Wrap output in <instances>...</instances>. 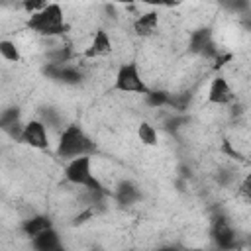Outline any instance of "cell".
Listing matches in <instances>:
<instances>
[{"label":"cell","mask_w":251,"mask_h":251,"mask_svg":"<svg viewBox=\"0 0 251 251\" xmlns=\"http://www.w3.org/2000/svg\"><path fill=\"white\" fill-rule=\"evenodd\" d=\"M94 149L92 141L84 135V131L78 127V126H69L61 139H59V147H57V153L61 157H84L88 155L90 151Z\"/></svg>","instance_id":"obj_1"},{"label":"cell","mask_w":251,"mask_h":251,"mask_svg":"<svg viewBox=\"0 0 251 251\" xmlns=\"http://www.w3.org/2000/svg\"><path fill=\"white\" fill-rule=\"evenodd\" d=\"M29 27L39 31V33H45V35H53V33H61L65 29L63 25V12L57 4H47L41 12H35L31 14V20H29Z\"/></svg>","instance_id":"obj_2"},{"label":"cell","mask_w":251,"mask_h":251,"mask_svg":"<svg viewBox=\"0 0 251 251\" xmlns=\"http://www.w3.org/2000/svg\"><path fill=\"white\" fill-rule=\"evenodd\" d=\"M65 176H67V180H71L73 184H82V186H88L90 190H100L98 180L92 176V171H90V157H88V155L73 159V161L67 165V169H65Z\"/></svg>","instance_id":"obj_3"},{"label":"cell","mask_w":251,"mask_h":251,"mask_svg":"<svg viewBox=\"0 0 251 251\" xmlns=\"http://www.w3.org/2000/svg\"><path fill=\"white\" fill-rule=\"evenodd\" d=\"M116 88L122 90V92H143L145 96L151 92L147 88V84L141 80L137 65H133V63H127V65L120 67L118 76H116Z\"/></svg>","instance_id":"obj_4"},{"label":"cell","mask_w":251,"mask_h":251,"mask_svg":"<svg viewBox=\"0 0 251 251\" xmlns=\"http://www.w3.org/2000/svg\"><path fill=\"white\" fill-rule=\"evenodd\" d=\"M20 139L31 147H37V149H43L47 147V133H45V126L41 122H29L24 129H22V135Z\"/></svg>","instance_id":"obj_5"},{"label":"cell","mask_w":251,"mask_h":251,"mask_svg":"<svg viewBox=\"0 0 251 251\" xmlns=\"http://www.w3.org/2000/svg\"><path fill=\"white\" fill-rule=\"evenodd\" d=\"M212 235H214L216 243L220 245V249H231V247L235 245L233 229L229 227V224L226 222V218H216V220H214Z\"/></svg>","instance_id":"obj_6"},{"label":"cell","mask_w":251,"mask_h":251,"mask_svg":"<svg viewBox=\"0 0 251 251\" xmlns=\"http://www.w3.org/2000/svg\"><path fill=\"white\" fill-rule=\"evenodd\" d=\"M33 247H35V251H65L61 247V241H59V235L55 229H47V231L35 235Z\"/></svg>","instance_id":"obj_7"},{"label":"cell","mask_w":251,"mask_h":251,"mask_svg":"<svg viewBox=\"0 0 251 251\" xmlns=\"http://www.w3.org/2000/svg\"><path fill=\"white\" fill-rule=\"evenodd\" d=\"M208 100L214 102V104H226V102L231 100V90H229L226 78L218 76V78L212 80V84H210V92H208Z\"/></svg>","instance_id":"obj_8"},{"label":"cell","mask_w":251,"mask_h":251,"mask_svg":"<svg viewBox=\"0 0 251 251\" xmlns=\"http://www.w3.org/2000/svg\"><path fill=\"white\" fill-rule=\"evenodd\" d=\"M22 229H24V233H25V235L35 237V235H39V233H43V231L51 229V222H49L45 216H33V218H29V220H25V222H24Z\"/></svg>","instance_id":"obj_9"},{"label":"cell","mask_w":251,"mask_h":251,"mask_svg":"<svg viewBox=\"0 0 251 251\" xmlns=\"http://www.w3.org/2000/svg\"><path fill=\"white\" fill-rule=\"evenodd\" d=\"M112 49V45H110V39H108V35H106V31H96V35H94V41H92V45H90V49L86 51V55L88 57H92V55H102V53H108Z\"/></svg>","instance_id":"obj_10"},{"label":"cell","mask_w":251,"mask_h":251,"mask_svg":"<svg viewBox=\"0 0 251 251\" xmlns=\"http://www.w3.org/2000/svg\"><path fill=\"white\" fill-rule=\"evenodd\" d=\"M210 29H198L190 37V49L194 53H204L210 47Z\"/></svg>","instance_id":"obj_11"},{"label":"cell","mask_w":251,"mask_h":251,"mask_svg":"<svg viewBox=\"0 0 251 251\" xmlns=\"http://www.w3.org/2000/svg\"><path fill=\"white\" fill-rule=\"evenodd\" d=\"M133 27H135V31H137L139 35H149V33H153L155 27H157V14H145V16H141V18H137L135 24H133Z\"/></svg>","instance_id":"obj_12"},{"label":"cell","mask_w":251,"mask_h":251,"mask_svg":"<svg viewBox=\"0 0 251 251\" xmlns=\"http://www.w3.org/2000/svg\"><path fill=\"white\" fill-rule=\"evenodd\" d=\"M137 133H139V139H141L143 143H147V145L157 143V133H155V129H153L149 124H145V122H143V124L139 126Z\"/></svg>","instance_id":"obj_13"},{"label":"cell","mask_w":251,"mask_h":251,"mask_svg":"<svg viewBox=\"0 0 251 251\" xmlns=\"http://www.w3.org/2000/svg\"><path fill=\"white\" fill-rule=\"evenodd\" d=\"M0 53H2V57L4 59H8V61H18L20 59V53H18V49H16V45L12 43V41H0Z\"/></svg>","instance_id":"obj_14"},{"label":"cell","mask_w":251,"mask_h":251,"mask_svg":"<svg viewBox=\"0 0 251 251\" xmlns=\"http://www.w3.org/2000/svg\"><path fill=\"white\" fill-rule=\"evenodd\" d=\"M57 78H61V80H65V82H78L80 80V73H76L75 69H57L55 73H53Z\"/></svg>","instance_id":"obj_15"},{"label":"cell","mask_w":251,"mask_h":251,"mask_svg":"<svg viewBox=\"0 0 251 251\" xmlns=\"http://www.w3.org/2000/svg\"><path fill=\"white\" fill-rule=\"evenodd\" d=\"M118 198H120L124 204H129L131 200L137 198V190H135L131 184H124V186L120 188V192H118Z\"/></svg>","instance_id":"obj_16"},{"label":"cell","mask_w":251,"mask_h":251,"mask_svg":"<svg viewBox=\"0 0 251 251\" xmlns=\"http://www.w3.org/2000/svg\"><path fill=\"white\" fill-rule=\"evenodd\" d=\"M169 102V96L165 92H149L147 94V104L149 106H161V104H167Z\"/></svg>","instance_id":"obj_17"},{"label":"cell","mask_w":251,"mask_h":251,"mask_svg":"<svg viewBox=\"0 0 251 251\" xmlns=\"http://www.w3.org/2000/svg\"><path fill=\"white\" fill-rule=\"evenodd\" d=\"M239 192H241V196H245L247 200H251V173L243 178V182L239 186Z\"/></svg>","instance_id":"obj_18"},{"label":"cell","mask_w":251,"mask_h":251,"mask_svg":"<svg viewBox=\"0 0 251 251\" xmlns=\"http://www.w3.org/2000/svg\"><path fill=\"white\" fill-rule=\"evenodd\" d=\"M227 59H229V55H224V57H218V59H216V69H218V67H222V65H224V63H226Z\"/></svg>","instance_id":"obj_19"},{"label":"cell","mask_w":251,"mask_h":251,"mask_svg":"<svg viewBox=\"0 0 251 251\" xmlns=\"http://www.w3.org/2000/svg\"><path fill=\"white\" fill-rule=\"evenodd\" d=\"M159 251H176V249H173V247H167V249H159Z\"/></svg>","instance_id":"obj_20"}]
</instances>
